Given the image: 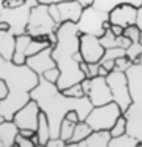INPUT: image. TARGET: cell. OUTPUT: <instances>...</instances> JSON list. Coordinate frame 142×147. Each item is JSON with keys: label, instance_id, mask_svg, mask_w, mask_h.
<instances>
[{"label": "cell", "instance_id": "6", "mask_svg": "<svg viewBox=\"0 0 142 147\" xmlns=\"http://www.w3.org/2000/svg\"><path fill=\"white\" fill-rule=\"evenodd\" d=\"M107 82H108V87L111 90L113 101L121 107L122 113H124L133 102L131 93H130L127 73L119 70V68H114L113 71H110L107 74Z\"/></svg>", "mask_w": 142, "mask_h": 147}, {"label": "cell", "instance_id": "5", "mask_svg": "<svg viewBox=\"0 0 142 147\" xmlns=\"http://www.w3.org/2000/svg\"><path fill=\"white\" fill-rule=\"evenodd\" d=\"M121 115H122L121 107L114 101H111L108 104L93 107L88 116L85 118V121L93 130H110Z\"/></svg>", "mask_w": 142, "mask_h": 147}, {"label": "cell", "instance_id": "40", "mask_svg": "<svg viewBox=\"0 0 142 147\" xmlns=\"http://www.w3.org/2000/svg\"><path fill=\"white\" fill-rule=\"evenodd\" d=\"M136 26L141 30L142 33V6L137 8V17H136Z\"/></svg>", "mask_w": 142, "mask_h": 147}, {"label": "cell", "instance_id": "47", "mask_svg": "<svg viewBox=\"0 0 142 147\" xmlns=\"http://www.w3.org/2000/svg\"><path fill=\"white\" fill-rule=\"evenodd\" d=\"M139 42H141V45H142V33H141V39H139Z\"/></svg>", "mask_w": 142, "mask_h": 147}, {"label": "cell", "instance_id": "17", "mask_svg": "<svg viewBox=\"0 0 142 147\" xmlns=\"http://www.w3.org/2000/svg\"><path fill=\"white\" fill-rule=\"evenodd\" d=\"M15 47V34L11 31H0V65L5 61H13Z\"/></svg>", "mask_w": 142, "mask_h": 147}, {"label": "cell", "instance_id": "7", "mask_svg": "<svg viewBox=\"0 0 142 147\" xmlns=\"http://www.w3.org/2000/svg\"><path fill=\"white\" fill-rule=\"evenodd\" d=\"M108 20V13L104 9H99L94 5L85 6L80 14V19L77 22V30L80 34H93L100 37L105 33L104 23Z\"/></svg>", "mask_w": 142, "mask_h": 147}, {"label": "cell", "instance_id": "3", "mask_svg": "<svg viewBox=\"0 0 142 147\" xmlns=\"http://www.w3.org/2000/svg\"><path fill=\"white\" fill-rule=\"evenodd\" d=\"M0 78L8 87V94L0 101V113L5 119H13L14 113L31 99V91L39 84V74L26 63L17 65L5 61L0 65Z\"/></svg>", "mask_w": 142, "mask_h": 147}, {"label": "cell", "instance_id": "14", "mask_svg": "<svg viewBox=\"0 0 142 147\" xmlns=\"http://www.w3.org/2000/svg\"><path fill=\"white\" fill-rule=\"evenodd\" d=\"M57 9H59V17L62 22H79L80 14L84 11V6L77 2V0H66V2L57 3Z\"/></svg>", "mask_w": 142, "mask_h": 147}, {"label": "cell", "instance_id": "22", "mask_svg": "<svg viewBox=\"0 0 142 147\" xmlns=\"http://www.w3.org/2000/svg\"><path fill=\"white\" fill-rule=\"evenodd\" d=\"M121 3H131V5L135 6H142V0H94L93 5L96 8H99V9H104V11H111L114 6L121 5Z\"/></svg>", "mask_w": 142, "mask_h": 147}, {"label": "cell", "instance_id": "26", "mask_svg": "<svg viewBox=\"0 0 142 147\" xmlns=\"http://www.w3.org/2000/svg\"><path fill=\"white\" fill-rule=\"evenodd\" d=\"M116 37L117 36H114L113 33H111V30H105V33L100 36V43L104 45V48L107 50V48H114V47H117V42H116Z\"/></svg>", "mask_w": 142, "mask_h": 147}, {"label": "cell", "instance_id": "13", "mask_svg": "<svg viewBox=\"0 0 142 147\" xmlns=\"http://www.w3.org/2000/svg\"><path fill=\"white\" fill-rule=\"evenodd\" d=\"M51 51H53V45L46 47V48H43L42 51H39V53L33 54V56H28L26 57V65L29 67L33 71L39 74V76H42L43 73H45L46 70L53 68V67H57L56 65V61L53 59V54H51Z\"/></svg>", "mask_w": 142, "mask_h": 147}, {"label": "cell", "instance_id": "9", "mask_svg": "<svg viewBox=\"0 0 142 147\" xmlns=\"http://www.w3.org/2000/svg\"><path fill=\"white\" fill-rule=\"evenodd\" d=\"M40 107H39L37 101L34 99H29L22 109H19L17 112L14 113L13 121L15 122V125L19 129H33L37 130L39 125V116H40Z\"/></svg>", "mask_w": 142, "mask_h": 147}, {"label": "cell", "instance_id": "20", "mask_svg": "<svg viewBox=\"0 0 142 147\" xmlns=\"http://www.w3.org/2000/svg\"><path fill=\"white\" fill-rule=\"evenodd\" d=\"M93 132V129L86 124V121H79L76 122V125H74V132H73V136H71V140L68 141V146H76V142L82 141L84 138H86L90 133Z\"/></svg>", "mask_w": 142, "mask_h": 147}, {"label": "cell", "instance_id": "28", "mask_svg": "<svg viewBox=\"0 0 142 147\" xmlns=\"http://www.w3.org/2000/svg\"><path fill=\"white\" fill-rule=\"evenodd\" d=\"M124 34L127 36L131 42H139L141 39V30L136 25H130L127 28H124Z\"/></svg>", "mask_w": 142, "mask_h": 147}, {"label": "cell", "instance_id": "18", "mask_svg": "<svg viewBox=\"0 0 142 147\" xmlns=\"http://www.w3.org/2000/svg\"><path fill=\"white\" fill-rule=\"evenodd\" d=\"M33 36H29L28 33L23 34H17L15 36V47H14V54H13V62L17 63V65H22V63L26 62V47L31 40Z\"/></svg>", "mask_w": 142, "mask_h": 147}, {"label": "cell", "instance_id": "42", "mask_svg": "<svg viewBox=\"0 0 142 147\" xmlns=\"http://www.w3.org/2000/svg\"><path fill=\"white\" fill-rule=\"evenodd\" d=\"M0 31H11V25L8 20H3L0 19Z\"/></svg>", "mask_w": 142, "mask_h": 147}, {"label": "cell", "instance_id": "24", "mask_svg": "<svg viewBox=\"0 0 142 147\" xmlns=\"http://www.w3.org/2000/svg\"><path fill=\"white\" fill-rule=\"evenodd\" d=\"M125 54H127V57L133 63H139V59H141V54H142L141 42H131V45L125 50Z\"/></svg>", "mask_w": 142, "mask_h": 147}, {"label": "cell", "instance_id": "39", "mask_svg": "<svg viewBox=\"0 0 142 147\" xmlns=\"http://www.w3.org/2000/svg\"><path fill=\"white\" fill-rule=\"evenodd\" d=\"M19 133L22 135V136H26V138H33L36 135V130L33 129H19Z\"/></svg>", "mask_w": 142, "mask_h": 147}, {"label": "cell", "instance_id": "41", "mask_svg": "<svg viewBox=\"0 0 142 147\" xmlns=\"http://www.w3.org/2000/svg\"><path fill=\"white\" fill-rule=\"evenodd\" d=\"M110 30H111V33L114 36H122V34H124V28L119 26V25H111V26H110Z\"/></svg>", "mask_w": 142, "mask_h": 147}, {"label": "cell", "instance_id": "25", "mask_svg": "<svg viewBox=\"0 0 142 147\" xmlns=\"http://www.w3.org/2000/svg\"><path fill=\"white\" fill-rule=\"evenodd\" d=\"M110 133H111V138L127 133V118H125L124 115H121V116L117 118V121L114 122V125L110 129Z\"/></svg>", "mask_w": 142, "mask_h": 147}, {"label": "cell", "instance_id": "30", "mask_svg": "<svg viewBox=\"0 0 142 147\" xmlns=\"http://www.w3.org/2000/svg\"><path fill=\"white\" fill-rule=\"evenodd\" d=\"M42 76L45 78L46 81H50V82H54V84H56V82H57V79H59V76H60V71H59V68H57V67H53V68L46 70L45 73L42 74Z\"/></svg>", "mask_w": 142, "mask_h": 147}, {"label": "cell", "instance_id": "38", "mask_svg": "<svg viewBox=\"0 0 142 147\" xmlns=\"http://www.w3.org/2000/svg\"><path fill=\"white\" fill-rule=\"evenodd\" d=\"M6 94H8V87H6V84H5V81L0 78V101H2V99L5 98Z\"/></svg>", "mask_w": 142, "mask_h": 147}, {"label": "cell", "instance_id": "45", "mask_svg": "<svg viewBox=\"0 0 142 147\" xmlns=\"http://www.w3.org/2000/svg\"><path fill=\"white\" fill-rule=\"evenodd\" d=\"M108 73H110V71H107L102 65H99V73H97V76H105L107 78V74H108Z\"/></svg>", "mask_w": 142, "mask_h": 147}, {"label": "cell", "instance_id": "23", "mask_svg": "<svg viewBox=\"0 0 142 147\" xmlns=\"http://www.w3.org/2000/svg\"><path fill=\"white\" fill-rule=\"evenodd\" d=\"M74 125H76L74 122H71L66 118H64V121H62V124H60V130H59V138H62L64 141L68 142L71 140V136H73Z\"/></svg>", "mask_w": 142, "mask_h": 147}, {"label": "cell", "instance_id": "16", "mask_svg": "<svg viewBox=\"0 0 142 147\" xmlns=\"http://www.w3.org/2000/svg\"><path fill=\"white\" fill-rule=\"evenodd\" d=\"M19 127L13 119H5L0 124V147H14Z\"/></svg>", "mask_w": 142, "mask_h": 147}, {"label": "cell", "instance_id": "31", "mask_svg": "<svg viewBox=\"0 0 142 147\" xmlns=\"http://www.w3.org/2000/svg\"><path fill=\"white\" fill-rule=\"evenodd\" d=\"M15 146L17 147H36L34 141L31 138L22 136L20 133H17V136H15Z\"/></svg>", "mask_w": 142, "mask_h": 147}, {"label": "cell", "instance_id": "4", "mask_svg": "<svg viewBox=\"0 0 142 147\" xmlns=\"http://www.w3.org/2000/svg\"><path fill=\"white\" fill-rule=\"evenodd\" d=\"M57 23L51 17L48 5H42L37 3L36 6L31 8L29 19L26 23V33L33 36L36 39H42V40H50L51 45H56L57 37H56V30Z\"/></svg>", "mask_w": 142, "mask_h": 147}, {"label": "cell", "instance_id": "44", "mask_svg": "<svg viewBox=\"0 0 142 147\" xmlns=\"http://www.w3.org/2000/svg\"><path fill=\"white\" fill-rule=\"evenodd\" d=\"M77 2H79L82 6L85 8V6H90V5H93V3H94V0H77Z\"/></svg>", "mask_w": 142, "mask_h": 147}, {"label": "cell", "instance_id": "8", "mask_svg": "<svg viewBox=\"0 0 142 147\" xmlns=\"http://www.w3.org/2000/svg\"><path fill=\"white\" fill-rule=\"evenodd\" d=\"M125 73H127L128 78L130 93H131L133 102L124 113H133L142 118V65L141 63H133Z\"/></svg>", "mask_w": 142, "mask_h": 147}, {"label": "cell", "instance_id": "27", "mask_svg": "<svg viewBox=\"0 0 142 147\" xmlns=\"http://www.w3.org/2000/svg\"><path fill=\"white\" fill-rule=\"evenodd\" d=\"M62 91H64L66 96H71V98H84V96H86L84 88H82V85H80V82L70 85L68 88H65V90H62Z\"/></svg>", "mask_w": 142, "mask_h": 147}, {"label": "cell", "instance_id": "10", "mask_svg": "<svg viewBox=\"0 0 142 147\" xmlns=\"http://www.w3.org/2000/svg\"><path fill=\"white\" fill-rule=\"evenodd\" d=\"M80 43V54L86 63H99L102 56L105 54V48L100 43V39L93 34H80L79 36Z\"/></svg>", "mask_w": 142, "mask_h": 147}, {"label": "cell", "instance_id": "34", "mask_svg": "<svg viewBox=\"0 0 142 147\" xmlns=\"http://www.w3.org/2000/svg\"><path fill=\"white\" fill-rule=\"evenodd\" d=\"M25 3V0H3V8L6 9H14V8H19Z\"/></svg>", "mask_w": 142, "mask_h": 147}, {"label": "cell", "instance_id": "32", "mask_svg": "<svg viewBox=\"0 0 142 147\" xmlns=\"http://www.w3.org/2000/svg\"><path fill=\"white\" fill-rule=\"evenodd\" d=\"M45 147H68V142L64 141L62 138H50Z\"/></svg>", "mask_w": 142, "mask_h": 147}, {"label": "cell", "instance_id": "2", "mask_svg": "<svg viewBox=\"0 0 142 147\" xmlns=\"http://www.w3.org/2000/svg\"><path fill=\"white\" fill-rule=\"evenodd\" d=\"M79 33L76 22H62L56 30L57 42L53 47V59L60 76L57 79V87L60 90L68 88L70 85L77 84L85 78L80 70V62L84 61L80 54V43H79Z\"/></svg>", "mask_w": 142, "mask_h": 147}, {"label": "cell", "instance_id": "11", "mask_svg": "<svg viewBox=\"0 0 142 147\" xmlns=\"http://www.w3.org/2000/svg\"><path fill=\"white\" fill-rule=\"evenodd\" d=\"M137 17V6L131 3H121L108 11V20L111 25H119L122 28H127L130 25H136Z\"/></svg>", "mask_w": 142, "mask_h": 147}, {"label": "cell", "instance_id": "1", "mask_svg": "<svg viewBox=\"0 0 142 147\" xmlns=\"http://www.w3.org/2000/svg\"><path fill=\"white\" fill-rule=\"evenodd\" d=\"M31 99L37 101L40 110L48 118L51 138L59 136L60 124L70 110H76L80 116V121H85V118L88 116V113L93 109V104L88 96L84 98L66 96L57 87V84L46 81L43 76H39V84L31 91Z\"/></svg>", "mask_w": 142, "mask_h": 147}, {"label": "cell", "instance_id": "29", "mask_svg": "<svg viewBox=\"0 0 142 147\" xmlns=\"http://www.w3.org/2000/svg\"><path fill=\"white\" fill-rule=\"evenodd\" d=\"M114 63H116V67H114V68H119V70H122V71H127V70L130 68V67L133 65V62L127 57V54H125V56H119V57H116Z\"/></svg>", "mask_w": 142, "mask_h": 147}, {"label": "cell", "instance_id": "33", "mask_svg": "<svg viewBox=\"0 0 142 147\" xmlns=\"http://www.w3.org/2000/svg\"><path fill=\"white\" fill-rule=\"evenodd\" d=\"M116 42H117V47L119 48H124V50H127L130 45H131V40L127 37L125 34H122V36H117L116 37Z\"/></svg>", "mask_w": 142, "mask_h": 147}, {"label": "cell", "instance_id": "35", "mask_svg": "<svg viewBox=\"0 0 142 147\" xmlns=\"http://www.w3.org/2000/svg\"><path fill=\"white\" fill-rule=\"evenodd\" d=\"M48 11L51 14V17L54 19V22L57 25H60V17H59V9H57V3H53V5H48Z\"/></svg>", "mask_w": 142, "mask_h": 147}, {"label": "cell", "instance_id": "12", "mask_svg": "<svg viewBox=\"0 0 142 147\" xmlns=\"http://www.w3.org/2000/svg\"><path fill=\"white\" fill-rule=\"evenodd\" d=\"M88 98H90V101H91L93 107L104 105V104H108V102L113 101L111 90H110L105 76L91 78V88L88 91Z\"/></svg>", "mask_w": 142, "mask_h": 147}, {"label": "cell", "instance_id": "43", "mask_svg": "<svg viewBox=\"0 0 142 147\" xmlns=\"http://www.w3.org/2000/svg\"><path fill=\"white\" fill-rule=\"evenodd\" d=\"M60 2H66V0H39V3H42V5H53V3H60Z\"/></svg>", "mask_w": 142, "mask_h": 147}, {"label": "cell", "instance_id": "37", "mask_svg": "<svg viewBox=\"0 0 142 147\" xmlns=\"http://www.w3.org/2000/svg\"><path fill=\"white\" fill-rule=\"evenodd\" d=\"M99 65H100V63H88V73H90V78L97 76V73H99Z\"/></svg>", "mask_w": 142, "mask_h": 147}, {"label": "cell", "instance_id": "46", "mask_svg": "<svg viewBox=\"0 0 142 147\" xmlns=\"http://www.w3.org/2000/svg\"><path fill=\"white\" fill-rule=\"evenodd\" d=\"M3 121H5V116H3V115H2V113H0V124H2V122H3Z\"/></svg>", "mask_w": 142, "mask_h": 147}, {"label": "cell", "instance_id": "48", "mask_svg": "<svg viewBox=\"0 0 142 147\" xmlns=\"http://www.w3.org/2000/svg\"><path fill=\"white\" fill-rule=\"evenodd\" d=\"M139 63H141V65H142V54H141V59H139Z\"/></svg>", "mask_w": 142, "mask_h": 147}, {"label": "cell", "instance_id": "19", "mask_svg": "<svg viewBox=\"0 0 142 147\" xmlns=\"http://www.w3.org/2000/svg\"><path fill=\"white\" fill-rule=\"evenodd\" d=\"M37 140H39V147H45L48 140L51 138V130H50V122L46 115L40 112V116H39V125H37Z\"/></svg>", "mask_w": 142, "mask_h": 147}, {"label": "cell", "instance_id": "21", "mask_svg": "<svg viewBox=\"0 0 142 147\" xmlns=\"http://www.w3.org/2000/svg\"><path fill=\"white\" fill-rule=\"evenodd\" d=\"M141 141L137 138L131 136L130 133H124L119 136H113L110 140L108 147H139Z\"/></svg>", "mask_w": 142, "mask_h": 147}, {"label": "cell", "instance_id": "36", "mask_svg": "<svg viewBox=\"0 0 142 147\" xmlns=\"http://www.w3.org/2000/svg\"><path fill=\"white\" fill-rule=\"evenodd\" d=\"M65 118L68 119V121L74 122V124H76V122H79V121H80V116H79V113L76 112V110H70V112H68V113L65 115Z\"/></svg>", "mask_w": 142, "mask_h": 147}, {"label": "cell", "instance_id": "15", "mask_svg": "<svg viewBox=\"0 0 142 147\" xmlns=\"http://www.w3.org/2000/svg\"><path fill=\"white\" fill-rule=\"evenodd\" d=\"M111 133L110 130H93L86 138L76 142V146L80 147H108Z\"/></svg>", "mask_w": 142, "mask_h": 147}]
</instances>
